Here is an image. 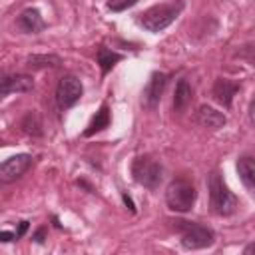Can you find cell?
Segmentation results:
<instances>
[{
  "label": "cell",
  "instance_id": "2",
  "mask_svg": "<svg viewBox=\"0 0 255 255\" xmlns=\"http://www.w3.org/2000/svg\"><path fill=\"white\" fill-rule=\"evenodd\" d=\"M207 189H209V201H211L213 213L223 215V217L235 213V209H237V197L233 195V191H229V187L225 185L223 177L217 171H213L209 175Z\"/></svg>",
  "mask_w": 255,
  "mask_h": 255
},
{
  "label": "cell",
  "instance_id": "1",
  "mask_svg": "<svg viewBox=\"0 0 255 255\" xmlns=\"http://www.w3.org/2000/svg\"><path fill=\"white\" fill-rule=\"evenodd\" d=\"M185 2L183 0H169L163 4H155L151 8H147L145 12H141L137 16V22L147 30V32H161L165 30L171 22H175V18L181 14Z\"/></svg>",
  "mask_w": 255,
  "mask_h": 255
},
{
  "label": "cell",
  "instance_id": "14",
  "mask_svg": "<svg viewBox=\"0 0 255 255\" xmlns=\"http://www.w3.org/2000/svg\"><path fill=\"white\" fill-rule=\"evenodd\" d=\"M191 98H193L191 86L187 84V80H179L177 86H175V92H173V110L183 112L191 104Z\"/></svg>",
  "mask_w": 255,
  "mask_h": 255
},
{
  "label": "cell",
  "instance_id": "6",
  "mask_svg": "<svg viewBox=\"0 0 255 255\" xmlns=\"http://www.w3.org/2000/svg\"><path fill=\"white\" fill-rule=\"evenodd\" d=\"M82 92H84L82 82H80L76 76L68 74V76H64V78L58 82V88H56V102H58V106H60L62 110H68V108H72V106L82 98Z\"/></svg>",
  "mask_w": 255,
  "mask_h": 255
},
{
  "label": "cell",
  "instance_id": "17",
  "mask_svg": "<svg viewBox=\"0 0 255 255\" xmlns=\"http://www.w3.org/2000/svg\"><path fill=\"white\" fill-rule=\"evenodd\" d=\"M22 129L28 135H42V122L36 112H28L22 120Z\"/></svg>",
  "mask_w": 255,
  "mask_h": 255
},
{
  "label": "cell",
  "instance_id": "13",
  "mask_svg": "<svg viewBox=\"0 0 255 255\" xmlns=\"http://www.w3.org/2000/svg\"><path fill=\"white\" fill-rule=\"evenodd\" d=\"M237 171H239V177L243 181V185L253 191L255 187V163H253V157L249 155H243L237 159Z\"/></svg>",
  "mask_w": 255,
  "mask_h": 255
},
{
  "label": "cell",
  "instance_id": "18",
  "mask_svg": "<svg viewBox=\"0 0 255 255\" xmlns=\"http://www.w3.org/2000/svg\"><path fill=\"white\" fill-rule=\"evenodd\" d=\"M60 64V58L58 56H46V54H42V56H30L28 58V66H32V68H54V66H58Z\"/></svg>",
  "mask_w": 255,
  "mask_h": 255
},
{
  "label": "cell",
  "instance_id": "22",
  "mask_svg": "<svg viewBox=\"0 0 255 255\" xmlns=\"http://www.w3.org/2000/svg\"><path fill=\"white\" fill-rule=\"evenodd\" d=\"M26 229H28V221H20V225H18V231H16V237L20 239V237L26 233Z\"/></svg>",
  "mask_w": 255,
  "mask_h": 255
},
{
  "label": "cell",
  "instance_id": "16",
  "mask_svg": "<svg viewBox=\"0 0 255 255\" xmlns=\"http://www.w3.org/2000/svg\"><path fill=\"white\" fill-rule=\"evenodd\" d=\"M120 60H122V54H118V52H114V50H110L106 46L98 48V64L102 68V74H108Z\"/></svg>",
  "mask_w": 255,
  "mask_h": 255
},
{
  "label": "cell",
  "instance_id": "19",
  "mask_svg": "<svg viewBox=\"0 0 255 255\" xmlns=\"http://www.w3.org/2000/svg\"><path fill=\"white\" fill-rule=\"evenodd\" d=\"M137 0H108V10L112 12H124L128 8H131Z\"/></svg>",
  "mask_w": 255,
  "mask_h": 255
},
{
  "label": "cell",
  "instance_id": "12",
  "mask_svg": "<svg viewBox=\"0 0 255 255\" xmlns=\"http://www.w3.org/2000/svg\"><path fill=\"white\" fill-rule=\"evenodd\" d=\"M197 122L203 126V128H209V129H219L227 124V118L223 112H217L215 108L211 106H201L197 110Z\"/></svg>",
  "mask_w": 255,
  "mask_h": 255
},
{
  "label": "cell",
  "instance_id": "10",
  "mask_svg": "<svg viewBox=\"0 0 255 255\" xmlns=\"http://www.w3.org/2000/svg\"><path fill=\"white\" fill-rule=\"evenodd\" d=\"M239 90H241V84L231 82V80H227V78H217L215 84H213L211 94H213V100H215L217 104H221L223 108H231L233 96H235Z\"/></svg>",
  "mask_w": 255,
  "mask_h": 255
},
{
  "label": "cell",
  "instance_id": "20",
  "mask_svg": "<svg viewBox=\"0 0 255 255\" xmlns=\"http://www.w3.org/2000/svg\"><path fill=\"white\" fill-rule=\"evenodd\" d=\"M36 243H44V239H46V227H40L36 233H34V237H32Z\"/></svg>",
  "mask_w": 255,
  "mask_h": 255
},
{
  "label": "cell",
  "instance_id": "4",
  "mask_svg": "<svg viewBox=\"0 0 255 255\" xmlns=\"http://www.w3.org/2000/svg\"><path fill=\"white\" fill-rule=\"evenodd\" d=\"M195 197H197V191H195L193 183L187 179H173L165 189L167 207L173 211H179V213L189 211L195 203Z\"/></svg>",
  "mask_w": 255,
  "mask_h": 255
},
{
  "label": "cell",
  "instance_id": "15",
  "mask_svg": "<svg viewBox=\"0 0 255 255\" xmlns=\"http://www.w3.org/2000/svg\"><path fill=\"white\" fill-rule=\"evenodd\" d=\"M108 126H110V108H108L106 104H102L100 110L96 112V116L92 118V122L88 124V128L84 129V135L90 137V135H94V133L106 129Z\"/></svg>",
  "mask_w": 255,
  "mask_h": 255
},
{
  "label": "cell",
  "instance_id": "11",
  "mask_svg": "<svg viewBox=\"0 0 255 255\" xmlns=\"http://www.w3.org/2000/svg\"><path fill=\"white\" fill-rule=\"evenodd\" d=\"M16 26H18L24 34H38V32H42V30L46 28V22L42 20V16H40V12H38L36 8H28V10H24V12L18 16Z\"/></svg>",
  "mask_w": 255,
  "mask_h": 255
},
{
  "label": "cell",
  "instance_id": "8",
  "mask_svg": "<svg viewBox=\"0 0 255 255\" xmlns=\"http://www.w3.org/2000/svg\"><path fill=\"white\" fill-rule=\"evenodd\" d=\"M167 80H169V76L163 74V72H153V74L149 76V80H147V84H145V88H143V94H141V104H143L145 108L153 110V108L159 104L161 94H163V90H165V86H167Z\"/></svg>",
  "mask_w": 255,
  "mask_h": 255
},
{
  "label": "cell",
  "instance_id": "5",
  "mask_svg": "<svg viewBox=\"0 0 255 255\" xmlns=\"http://www.w3.org/2000/svg\"><path fill=\"white\" fill-rule=\"evenodd\" d=\"M131 175L133 181L147 187V189H155L161 183L163 177V167L159 165V161H155L149 155H139L133 159L131 163Z\"/></svg>",
  "mask_w": 255,
  "mask_h": 255
},
{
  "label": "cell",
  "instance_id": "21",
  "mask_svg": "<svg viewBox=\"0 0 255 255\" xmlns=\"http://www.w3.org/2000/svg\"><path fill=\"white\" fill-rule=\"evenodd\" d=\"M18 237H16V233H12V231H0V241H16Z\"/></svg>",
  "mask_w": 255,
  "mask_h": 255
},
{
  "label": "cell",
  "instance_id": "3",
  "mask_svg": "<svg viewBox=\"0 0 255 255\" xmlns=\"http://www.w3.org/2000/svg\"><path fill=\"white\" fill-rule=\"evenodd\" d=\"M175 229L181 235V245L185 249H205L211 247L215 241V233L195 221H185V219H177L175 221Z\"/></svg>",
  "mask_w": 255,
  "mask_h": 255
},
{
  "label": "cell",
  "instance_id": "7",
  "mask_svg": "<svg viewBox=\"0 0 255 255\" xmlns=\"http://www.w3.org/2000/svg\"><path fill=\"white\" fill-rule=\"evenodd\" d=\"M32 165V155L28 153H18L8 157L6 161L0 163V183H12L18 177H22L28 167Z\"/></svg>",
  "mask_w": 255,
  "mask_h": 255
},
{
  "label": "cell",
  "instance_id": "23",
  "mask_svg": "<svg viewBox=\"0 0 255 255\" xmlns=\"http://www.w3.org/2000/svg\"><path fill=\"white\" fill-rule=\"evenodd\" d=\"M122 197H124V201H126V205L131 209V211H135V207H133V201H131V197L129 195H126V193H122Z\"/></svg>",
  "mask_w": 255,
  "mask_h": 255
},
{
  "label": "cell",
  "instance_id": "9",
  "mask_svg": "<svg viewBox=\"0 0 255 255\" xmlns=\"http://www.w3.org/2000/svg\"><path fill=\"white\" fill-rule=\"evenodd\" d=\"M32 88H34V82H32L30 76H24V74H8V72L0 70V100H4L12 92L24 94V92H30Z\"/></svg>",
  "mask_w": 255,
  "mask_h": 255
},
{
  "label": "cell",
  "instance_id": "24",
  "mask_svg": "<svg viewBox=\"0 0 255 255\" xmlns=\"http://www.w3.org/2000/svg\"><path fill=\"white\" fill-rule=\"evenodd\" d=\"M0 145H2V139H0Z\"/></svg>",
  "mask_w": 255,
  "mask_h": 255
}]
</instances>
